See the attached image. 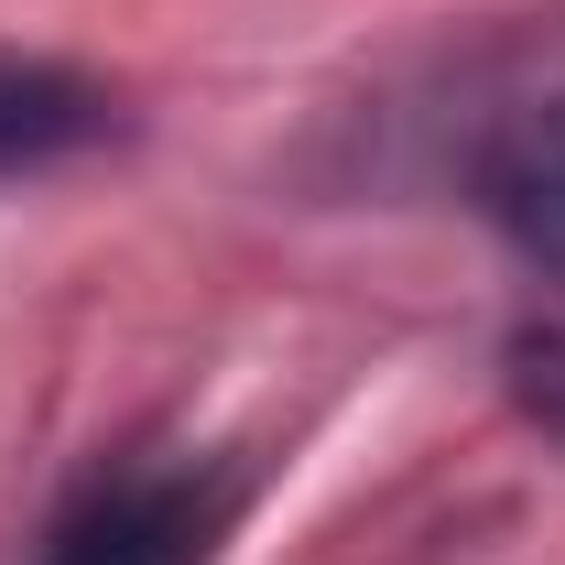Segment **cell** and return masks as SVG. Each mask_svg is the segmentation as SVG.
Returning a JSON list of instances; mask_svg holds the SVG:
<instances>
[{"instance_id": "1", "label": "cell", "mask_w": 565, "mask_h": 565, "mask_svg": "<svg viewBox=\"0 0 565 565\" xmlns=\"http://www.w3.org/2000/svg\"><path fill=\"white\" fill-rule=\"evenodd\" d=\"M239 533V479L163 457V468H109L55 511L33 565H217V544Z\"/></svg>"}, {"instance_id": "2", "label": "cell", "mask_w": 565, "mask_h": 565, "mask_svg": "<svg viewBox=\"0 0 565 565\" xmlns=\"http://www.w3.org/2000/svg\"><path fill=\"white\" fill-rule=\"evenodd\" d=\"M468 185H479V217H490L522 262L565 273V87L500 109L490 141H479V163H468Z\"/></svg>"}, {"instance_id": "3", "label": "cell", "mask_w": 565, "mask_h": 565, "mask_svg": "<svg viewBox=\"0 0 565 565\" xmlns=\"http://www.w3.org/2000/svg\"><path fill=\"white\" fill-rule=\"evenodd\" d=\"M120 131V98L76 66H33V55H0V174H44L87 141Z\"/></svg>"}, {"instance_id": "4", "label": "cell", "mask_w": 565, "mask_h": 565, "mask_svg": "<svg viewBox=\"0 0 565 565\" xmlns=\"http://www.w3.org/2000/svg\"><path fill=\"white\" fill-rule=\"evenodd\" d=\"M500 370H511V403L565 446V316H555V327H522V338L500 349Z\"/></svg>"}]
</instances>
